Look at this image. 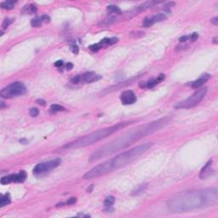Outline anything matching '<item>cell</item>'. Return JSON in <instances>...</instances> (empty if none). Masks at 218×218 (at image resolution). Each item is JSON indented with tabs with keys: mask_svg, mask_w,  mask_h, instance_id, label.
<instances>
[{
	"mask_svg": "<svg viewBox=\"0 0 218 218\" xmlns=\"http://www.w3.org/2000/svg\"><path fill=\"white\" fill-rule=\"evenodd\" d=\"M170 121V118L165 117L151 123H146L144 125L138 126L137 128L133 129L130 131L125 133L122 136L116 138L112 142L105 144L103 146L96 149L90 156V162L98 161L105 157L112 155L113 153L119 152L124 149L134 142H137L140 139L156 132L160 129L165 127Z\"/></svg>",
	"mask_w": 218,
	"mask_h": 218,
	"instance_id": "cell-1",
	"label": "cell"
},
{
	"mask_svg": "<svg viewBox=\"0 0 218 218\" xmlns=\"http://www.w3.org/2000/svg\"><path fill=\"white\" fill-rule=\"evenodd\" d=\"M217 203V189L216 188H210L180 193L168 201L167 207L173 213H184L214 206Z\"/></svg>",
	"mask_w": 218,
	"mask_h": 218,
	"instance_id": "cell-2",
	"label": "cell"
},
{
	"mask_svg": "<svg viewBox=\"0 0 218 218\" xmlns=\"http://www.w3.org/2000/svg\"><path fill=\"white\" fill-rule=\"evenodd\" d=\"M152 142H147L134 147L130 150H127L116 157H114L113 159H110L107 161L95 165L94 168H92L90 171L85 173L83 177L85 180H89V179L96 178L101 175H107L114 171H117L120 168L130 164L134 160H136L138 157H140L142 154L148 151L152 147Z\"/></svg>",
	"mask_w": 218,
	"mask_h": 218,
	"instance_id": "cell-3",
	"label": "cell"
},
{
	"mask_svg": "<svg viewBox=\"0 0 218 218\" xmlns=\"http://www.w3.org/2000/svg\"><path fill=\"white\" fill-rule=\"evenodd\" d=\"M130 123H132V122H129V121L128 122H121V123H117V124L110 126V127L98 130L96 131L90 133L89 135H86V136L79 138L73 142L67 143L65 146L62 147V150H70V149H73V148H79V147H87V146H90L95 142H99L101 140L107 137L110 135L114 134V132L118 131L121 129L124 128L125 126H127Z\"/></svg>",
	"mask_w": 218,
	"mask_h": 218,
	"instance_id": "cell-4",
	"label": "cell"
},
{
	"mask_svg": "<svg viewBox=\"0 0 218 218\" xmlns=\"http://www.w3.org/2000/svg\"><path fill=\"white\" fill-rule=\"evenodd\" d=\"M159 4H161L160 2H156V1H148V2H145L142 5L136 6L135 8H133L131 10L125 11V12H122L119 14H113L111 16H109L107 18L101 21V25L103 26H108L111 24L116 23V22H119V21H127L135 17L136 15L139 14L142 11L148 10L152 7H154L155 5H158Z\"/></svg>",
	"mask_w": 218,
	"mask_h": 218,
	"instance_id": "cell-5",
	"label": "cell"
},
{
	"mask_svg": "<svg viewBox=\"0 0 218 218\" xmlns=\"http://www.w3.org/2000/svg\"><path fill=\"white\" fill-rule=\"evenodd\" d=\"M207 93V88H199L197 91H195L194 93L192 95H190L189 97H188L187 99L183 100L181 101L177 102L175 105V107L177 109H188L192 108L195 107L196 105H198L204 99V96L206 95Z\"/></svg>",
	"mask_w": 218,
	"mask_h": 218,
	"instance_id": "cell-6",
	"label": "cell"
},
{
	"mask_svg": "<svg viewBox=\"0 0 218 218\" xmlns=\"http://www.w3.org/2000/svg\"><path fill=\"white\" fill-rule=\"evenodd\" d=\"M26 90H27V88L23 83L14 82V83H12L8 86H6L5 88L1 90L0 95L3 98L10 99V98L22 95L26 93Z\"/></svg>",
	"mask_w": 218,
	"mask_h": 218,
	"instance_id": "cell-7",
	"label": "cell"
},
{
	"mask_svg": "<svg viewBox=\"0 0 218 218\" xmlns=\"http://www.w3.org/2000/svg\"><path fill=\"white\" fill-rule=\"evenodd\" d=\"M62 164V160L60 159H56L53 160H50L47 162L39 163L33 168V174L36 175H43L53 169H56V167Z\"/></svg>",
	"mask_w": 218,
	"mask_h": 218,
	"instance_id": "cell-8",
	"label": "cell"
},
{
	"mask_svg": "<svg viewBox=\"0 0 218 218\" xmlns=\"http://www.w3.org/2000/svg\"><path fill=\"white\" fill-rule=\"evenodd\" d=\"M102 77L93 72H86L83 75H77L76 77L72 79L71 82L72 84H92L94 82H97L100 79H101Z\"/></svg>",
	"mask_w": 218,
	"mask_h": 218,
	"instance_id": "cell-9",
	"label": "cell"
},
{
	"mask_svg": "<svg viewBox=\"0 0 218 218\" xmlns=\"http://www.w3.org/2000/svg\"><path fill=\"white\" fill-rule=\"evenodd\" d=\"M27 178V173L25 171H21L17 174H13L10 175H6L1 178V183L3 185L10 184L11 182H23Z\"/></svg>",
	"mask_w": 218,
	"mask_h": 218,
	"instance_id": "cell-10",
	"label": "cell"
},
{
	"mask_svg": "<svg viewBox=\"0 0 218 218\" xmlns=\"http://www.w3.org/2000/svg\"><path fill=\"white\" fill-rule=\"evenodd\" d=\"M167 19V15L165 13H159V14H154L152 17H147L146 19H144L143 22H142V26L144 27H149L155 23L163 21Z\"/></svg>",
	"mask_w": 218,
	"mask_h": 218,
	"instance_id": "cell-11",
	"label": "cell"
},
{
	"mask_svg": "<svg viewBox=\"0 0 218 218\" xmlns=\"http://www.w3.org/2000/svg\"><path fill=\"white\" fill-rule=\"evenodd\" d=\"M118 40H119V39L117 38H104V39H102V40L98 43L90 45L89 49H90L91 51H93V52H96V51H98L99 50H101V48L107 47V46H108V45H112V44H114V43H116L118 42Z\"/></svg>",
	"mask_w": 218,
	"mask_h": 218,
	"instance_id": "cell-12",
	"label": "cell"
},
{
	"mask_svg": "<svg viewBox=\"0 0 218 218\" xmlns=\"http://www.w3.org/2000/svg\"><path fill=\"white\" fill-rule=\"evenodd\" d=\"M120 100L123 105H131L136 101L137 98L132 90H124L120 95Z\"/></svg>",
	"mask_w": 218,
	"mask_h": 218,
	"instance_id": "cell-13",
	"label": "cell"
},
{
	"mask_svg": "<svg viewBox=\"0 0 218 218\" xmlns=\"http://www.w3.org/2000/svg\"><path fill=\"white\" fill-rule=\"evenodd\" d=\"M165 74H159L157 78L152 79L147 82H142L140 83V87L141 88H147V89H152L153 87H155L157 85H159V83H161L162 81L165 80Z\"/></svg>",
	"mask_w": 218,
	"mask_h": 218,
	"instance_id": "cell-14",
	"label": "cell"
},
{
	"mask_svg": "<svg viewBox=\"0 0 218 218\" xmlns=\"http://www.w3.org/2000/svg\"><path fill=\"white\" fill-rule=\"evenodd\" d=\"M210 74L204 73V74H203L201 77H199V79H198L197 80L192 82V83L190 84V85H191V87H192L193 89H199V88H201V87L204 85V84L210 79Z\"/></svg>",
	"mask_w": 218,
	"mask_h": 218,
	"instance_id": "cell-15",
	"label": "cell"
},
{
	"mask_svg": "<svg viewBox=\"0 0 218 218\" xmlns=\"http://www.w3.org/2000/svg\"><path fill=\"white\" fill-rule=\"evenodd\" d=\"M212 165V160H210V161L203 167V169L201 170V172L199 174V177L200 179H206L208 178L209 176L212 175L213 173V169L211 168Z\"/></svg>",
	"mask_w": 218,
	"mask_h": 218,
	"instance_id": "cell-16",
	"label": "cell"
},
{
	"mask_svg": "<svg viewBox=\"0 0 218 218\" xmlns=\"http://www.w3.org/2000/svg\"><path fill=\"white\" fill-rule=\"evenodd\" d=\"M37 11V7L34 5H25L24 8L22 9V13L24 14H34Z\"/></svg>",
	"mask_w": 218,
	"mask_h": 218,
	"instance_id": "cell-17",
	"label": "cell"
},
{
	"mask_svg": "<svg viewBox=\"0 0 218 218\" xmlns=\"http://www.w3.org/2000/svg\"><path fill=\"white\" fill-rule=\"evenodd\" d=\"M107 11L108 14H119L122 13L121 10L116 5H109L107 7Z\"/></svg>",
	"mask_w": 218,
	"mask_h": 218,
	"instance_id": "cell-18",
	"label": "cell"
},
{
	"mask_svg": "<svg viewBox=\"0 0 218 218\" xmlns=\"http://www.w3.org/2000/svg\"><path fill=\"white\" fill-rule=\"evenodd\" d=\"M11 199H10V196L9 194H5L1 196V199H0V206L1 207H5L6 205L10 204Z\"/></svg>",
	"mask_w": 218,
	"mask_h": 218,
	"instance_id": "cell-19",
	"label": "cell"
},
{
	"mask_svg": "<svg viewBox=\"0 0 218 218\" xmlns=\"http://www.w3.org/2000/svg\"><path fill=\"white\" fill-rule=\"evenodd\" d=\"M114 202H115V198H114V196H107L104 200V206L105 208L107 209V210H109V209L112 208V206H113V204H114Z\"/></svg>",
	"mask_w": 218,
	"mask_h": 218,
	"instance_id": "cell-20",
	"label": "cell"
},
{
	"mask_svg": "<svg viewBox=\"0 0 218 218\" xmlns=\"http://www.w3.org/2000/svg\"><path fill=\"white\" fill-rule=\"evenodd\" d=\"M16 4L15 1H5L3 2L0 6L2 9H5V10H12L14 8V5Z\"/></svg>",
	"mask_w": 218,
	"mask_h": 218,
	"instance_id": "cell-21",
	"label": "cell"
},
{
	"mask_svg": "<svg viewBox=\"0 0 218 218\" xmlns=\"http://www.w3.org/2000/svg\"><path fill=\"white\" fill-rule=\"evenodd\" d=\"M66 109L64 108L63 107L60 106L58 104H53L50 106V114H55L58 113V112H62V111H65Z\"/></svg>",
	"mask_w": 218,
	"mask_h": 218,
	"instance_id": "cell-22",
	"label": "cell"
},
{
	"mask_svg": "<svg viewBox=\"0 0 218 218\" xmlns=\"http://www.w3.org/2000/svg\"><path fill=\"white\" fill-rule=\"evenodd\" d=\"M43 20H42V17H36L31 21V26L33 27H40L41 24L43 23Z\"/></svg>",
	"mask_w": 218,
	"mask_h": 218,
	"instance_id": "cell-23",
	"label": "cell"
},
{
	"mask_svg": "<svg viewBox=\"0 0 218 218\" xmlns=\"http://www.w3.org/2000/svg\"><path fill=\"white\" fill-rule=\"evenodd\" d=\"M12 22H13V20L12 19H10V18H5V21H3V24H2V27L4 29L7 28Z\"/></svg>",
	"mask_w": 218,
	"mask_h": 218,
	"instance_id": "cell-24",
	"label": "cell"
},
{
	"mask_svg": "<svg viewBox=\"0 0 218 218\" xmlns=\"http://www.w3.org/2000/svg\"><path fill=\"white\" fill-rule=\"evenodd\" d=\"M29 114H30V115H31L32 117H37L38 114H39V111H38V109L37 108V107H33V108L30 109Z\"/></svg>",
	"mask_w": 218,
	"mask_h": 218,
	"instance_id": "cell-25",
	"label": "cell"
},
{
	"mask_svg": "<svg viewBox=\"0 0 218 218\" xmlns=\"http://www.w3.org/2000/svg\"><path fill=\"white\" fill-rule=\"evenodd\" d=\"M70 49H71L72 53H74V54H78L79 53V47H78V45L74 42L70 45Z\"/></svg>",
	"mask_w": 218,
	"mask_h": 218,
	"instance_id": "cell-26",
	"label": "cell"
},
{
	"mask_svg": "<svg viewBox=\"0 0 218 218\" xmlns=\"http://www.w3.org/2000/svg\"><path fill=\"white\" fill-rule=\"evenodd\" d=\"M198 38H199V34L197 33H192L191 35H189V41H191V42H194V41H196L197 39H198Z\"/></svg>",
	"mask_w": 218,
	"mask_h": 218,
	"instance_id": "cell-27",
	"label": "cell"
},
{
	"mask_svg": "<svg viewBox=\"0 0 218 218\" xmlns=\"http://www.w3.org/2000/svg\"><path fill=\"white\" fill-rule=\"evenodd\" d=\"M147 188V185H144V186H141V187H139V188H137L136 190H135V193H134V194H139L140 193H142L145 188Z\"/></svg>",
	"mask_w": 218,
	"mask_h": 218,
	"instance_id": "cell-28",
	"label": "cell"
},
{
	"mask_svg": "<svg viewBox=\"0 0 218 218\" xmlns=\"http://www.w3.org/2000/svg\"><path fill=\"white\" fill-rule=\"evenodd\" d=\"M179 41H180L181 43H185L187 41H189V35L188 36H182V37H181Z\"/></svg>",
	"mask_w": 218,
	"mask_h": 218,
	"instance_id": "cell-29",
	"label": "cell"
},
{
	"mask_svg": "<svg viewBox=\"0 0 218 218\" xmlns=\"http://www.w3.org/2000/svg\"><path fill=\"white\" fill-rule=\"evenodd\" d=\"M76 201H77L76 198H74V197H72V198H70V199L67 200L66 204H75V203H76Z\"/></svg>",
	"mask_w": 218,
	"mask_h": 218,
	"instance_id": "cell-30",
	"label": "cell"
},
{
	"mask_svg": "<svg viewBox=\"0 0 218 218\" xmlns=\"http://www.w3.org/2000/svg\"><path fill=\"white\" fill-rule=\"evenodd\" d=\"M41 17H42V20H43V22H50V16H48L46 14H43V15H42Z\"/></svg>",
	"mask_w": 218,
	"mask_h": 218,
	"instance_id": "cell-31",
	"label": "cell"
},
{
	"mask_svg": "<svg viewBox=\"0 0 218 218\" xmlns=\"http://www.w3.org/2000/svg\"><path fill=\"white\" fill-rule=\"evenodd\" d=\"M55 66L56 67H62L63 66V62L62 61H57L56 63H55Z\"/></svg>",
	"mask_w": 218,
	"mask_h": 218,
	"instance_id": "cell-32",
	"label": "cell"
},
{
	"mask_svg": "<svg viewBox=\"0 0 218 218\" xmlns=\"http://www.w3.org/2000/svg\"><path fill=\"white\" fill-rule=\"evenodd\" d=\"M73 67V65L72 64V63H70V62H68L67 64L66 65V70H72V68Z\"/></svg>",
	"mask_w": 218,
	"mask_h": 218,
	"instance_id": "cell-33",
	"label": "cell"
},
{
	"mask_svg": "<svg viewBox=\"0 0 218 218\" xmlns=\"http://www.w3.org/2000/svg\"><path fill=\"white\" fill-rule=\"evenodd\" d=\"M211 23H213L215 26H216L218 24V17H215L211 20Z\"/></svg>",
	"mask_w": 218,
	"mask_h": 218,
	"instance_id": "cell-34",
	"label": "cell"
},
{
	"mask_svg": "<svg viewBox=\"0 0 218 218\" xmlns=\"http://www.w3.org/2000/svg\"><path fill=\"white\" fill-rule=\"evenodd\" d=\"M37 102H38L39 105H42V106H44V105H45V101H44L43 100H38Z\"/></svg>",
	"mask_w": 218,
	"mask_h": 218,
	"instance_id": "cell-35",
	"label": "cell"
},
{
	"mask_svg": "<svg viewBox=\"0 0 218 218\" xmlns=\"http://www.w3.org/2000/svg\"><path fill=\"white\" fill-rule=\"evenodd\" d=\"M214 43H217V37H216V38H214Z\"/></svg>",
	"mask_w": 218,
	"mask_h": 218,
	"instance_id": "cell-36",
	"label": "cell"
}]
</instances>
